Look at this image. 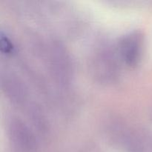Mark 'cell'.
I'll list each match as a JSON object with an SVG mask.
<instances>
[{
  "instance_id": "obj_1",
  "label": "cell",
  "mask_w": 152,
  "mask_h": 152,
  "mask_svg": "<svg viewBox=\"0 0 152 152\" xmlns=\"http://www.w3.org/2000/svg\"><path fill=\"white\" fill-rule=\"evenodd\" d=\"M142 36L137 32L132 33L120 41V51L123 60L129 65H134L140 59L142 51Z\"/></svg>"
},
{
  "instance_id": "obj_2",
  "label": "cell",
  "mask_w": 152,
  "mask_h": 152,
  "mask_svg": "<svg viewBox=\"0 0 152 152\" xmlns=\"http://www.w3.org/2000/svg\"><path fill=\"white\" fill-rule=\"evenodd\" d=\"M1 48L4 49L5 52H9L11 50V45L7 38L1 37Z\"/></svg>"
}]
</instances>
